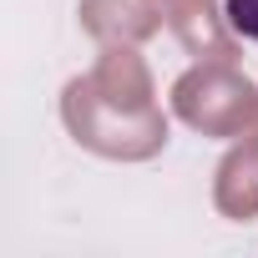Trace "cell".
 Instances as JSON below:
<instances>
[{
    "mask_svg": "<svg viewBox=\"0 0 258 258\" xmlns=\"http://www.w3.org/2000/svg\"><path fill=\"white\" fill-rule=\"evenodd\" d=\"M157 6H172V0H157Z\"/></svg>",
    "mask_w": 258,
    "mask_h": 258,
    "instance_id": "52a82bcc",
    "label": "cell"
},
{
    "mask_svg": "<svg viewBox=\"0 0 258 258\" xmlns=\"http://www.w3.org/2000/svg\"><path fill=\"white\" fill-rule=\"evenodd\" d=\"M213 203H218V213L233 218V223L258 218V132H243V137L228 147V157L218 162Z\"/></svg>",
    "mask_w": 258,
    "mask_h": 258,
    "instance_id": "3957f363",
    "label": "cell"
},
{
    "mask_svg": "<svg viewBox=\"0 0 258 258\" xmlns=\"http://www.w3.org/2000/svg\"><path fill=\"white\" fill-rule=\"evenodd\" d=\"M66 132L111 162H147L167 147V116L152 91V71L132 46H106L86 76H71L61 91Z\"/></svg>",
    "mask_w": 258,
    "mask_h": 258,
    "instance_id": "6da1fadb",
    "label": "cell"
},
{
    "mask_svg": "<svg viewBox=\"0 0 258 258\" xmlns=\"http://www.w3.org/2000/svg\"><path fill=\"white\" fill-rule=\"evenodd\" d=\"M81 26L101 46H137L162 26V16L157 0H81Z\"/></svg>",
    "mask_w": 258,
    "mask_h": 258,
    "instance_id": "277c9868",
    "label": "cell"
},
{
    "mask_svg": "<svg viewBox=\"0 0 258 258\" xmlns=\"http://www.w3.org/2000/svg\"><path fill=\"white\" fill-rule=\"evenodd\" d=\"M172 116L203 137H243L258 126V86L233 61H198L172 81Z\"/></svg>",
    "mask_w": 258,
    "mask_h": 258,
    "instance_id": "7a4b0ae2",
    "label": "cell"
},
{
    "mask_svg": "<svg viewBox=\"0 0 258 258\" xmlns=\"http://www.w3.org/2000/svg\"><path fill=\"white\" fill-rule=\"evenodd\" d=\"M223 16H228V26L238 36L258 41V0H223Z\"/></svg>",
    "mask_w": 258,
    "mask_h": 258,
    "instance_id": "8992f818",
    "label": "cell"
},
{
    "mask_svg": "<svg viewBox=\"0 0 258 258\" xmlns=\"http://www.w3.org/2000/svg\"><path fill=\"white\" fill-rule=\"evenodd\" d=\"M228 21V16H223ZM218 11H213V0H172V31L177 41L203 56V61H233V26H223Z\"/></svg>",
    "mask_w": 258,
    "mask_h": 258,
    "instance_id": "5b68a950",
    "label": "cell"
}]
</instances>
